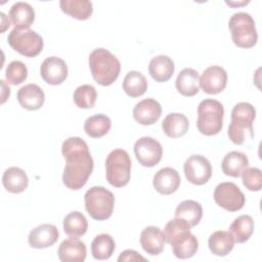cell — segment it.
Returning <instances> with one entry per match:
<instances>
[{"label": "cell", "mask_w": 262, "mask_h": 262, "mask_svg": "<svg viewBox=\"0 0 262 262\" xmlns=\"http://www.w3.org/2000/svg\"><path fill=\"white\" fill-rule=\"evenodd\" d=\"M116 249V243L112 235L100 233L91 243V254L96 260H106L112 257Z\"/></svg>", "instance_id": "obj_33"}, {"label": "cell", "mask_w": 262, "mask_h": 262, "mask_svg": "<svg viewBox=\"0 0 262 262\" xmlns=\"http://www.w3.org/2000/svg\"><path fill=\"white\" fill-rule=\"evenodd\" d=\"M223 104L212 98L202 100L198 105L196 128L206 136L218 134L223 127Z\"/></svg>", "instance_id": "obj_5"}, {"label": "cell", "mask_w": 262, "mask_h": 262, "mask_svg": "<svg viewBox=\"0 0 262 262\" xmlns=\"http://www.w3.org/2000/svg\"><path fill=\"white\" fill-rule=\"evenodd\" d=\"M59 6L62 12L79 20L88 19L93 12L92 2L88 0H61Z\"/></svg>", "instance_id": "obj_29"}, {"label": "cell", "mask_w": 262, "mask_h": 262, "mask_svg": "<svg viewBox=\"0 0 262 262\" xmlns=\"http://www.w3.org/2000/svg\"><path fill=\"white\" fill-rule=\"evenodd\" d=\"M176 218H181L185 220L190 227L198 225L203 217L202 205L192 200H185L181 202L174 213Z\"/></svg>", "instance_id": "obj_30"}, {"label": "cell", "mask_w": 262, "mask_h": 262, "mask_svg": "<svg viewBox=\"0 0 262 262\" xmlns=\"http://www.w3.org/2000/svg\"><path fill=\"white\" fill-rule=\"evenodd\" d=\"M165 234L157 226H147L140 233V245L144 252L151 256H157L164 251Z\"/></svg>", "instance_id": "obj_19"}, {"label": "cell", "mask_w": 262, "mask_h": 262, "mask_svg": "<svg viewBox=\"0 0 262 262\" xmlns=\"http://www.w3.org/2000/svg\"><path fill=\"white\" fill-rule=\"evenodd\" d=\"M42 79L49 85H59L68 77V66L66 61L57 56L45 58L40 67Z\"/></svg>", "instance_id": "obj_14"}, {"label": "cell", "mask_w": 262, "mask_h": 262, "mask_svg": "<svg viewBox=\"0 0 262 262\" xmlns=\"http://www.w3.org/2000/svg\"><path fill=\"white\" fill-rule=\"evenodd\" d=\"M85 209L94 220L108 219L114 211V193L103 186H93L84 194Z\"/></svg>", "instance_id": "obj_6"}, {"label": "cell", "mask_w": 262, "mask_h": 262, "mask_svg": "<svg viewBox=\"0 0 262 262\" xmlns=\"http://www.w3.org/2000/svg\"><path fill=\"white\" fill-rule=\"evenodd\" d=\"M131 159L122 148L113 149L105 160V176L114 187H123L129 183L131 176Z\"/></svg>", "instance_id": "obj_7"}, {"label": "cell", "mask_w": 262, "mask_h": 262, "mask_svg": "<svg viewBox=\"0 0 262 262\" xmlns=\"http://www.w3.org/2000/svg\"><path fill=\"white\" fill-rule=\"evenodd\" d=\"M123 90L130 97L141 96L147 90V81L140 72L130 71L124 78Z\"/></svg>", "instance_id": "obj_34"}, {"label": "cell", "mask_w": 262, "mask_h": 262, "mask_svg": "<svg viewBox=\"0 0 262 262\" xmlns=\"http://www.w3.org/2000/svg\"><path fill=\"white\" fill-rule=\"evenodd\" d=\"M61 154L66 160L62 173L63 184L72 190L82 188L94 167L87 143L80 137H69L62 142Z\"/></svg>", "instance_id": "obj_1"}, {"label": "cell", "mask_w": 262, "mask_h": 262, "mask_svg": "<svg viewBox=\"0 0 262 262\" xmlns=\"http://www.w3.org/2000/svg\"><path fill=\"white\" fill-rule=\"evenodd\" d=\"M249 166L248 157L241 151L232 150L226 154L222 160L221 168L225 175L230 177H239L242 172Z\"/></svg>", "instance_id": "obj_26"}, {"label": "cell", "mask_w": 262, "mask_h": 262, "mask_svg": "<svg viewBox=\"0 0 262 262\" xmlns=\"http://www.w3.org/2000/svg\"><path fill=\"white\" fill-rule=\"evenodd\" d=\"M231 39L233 43L241 48H251L256 45L258 34L255 20L247 12H236L231 15L228 21Z\"/></svg>", "instance_id": "obj_8"}, {"label": "cell", "mask_w": 262, "mask_h": 262, "mask_svg": "<svg viewBox=\"0 0 262 262\" xmlns=\"http://www.w3.org/2000/svg\"><path fill=\"white\" fill-rule=\"evenodd\" d=\"M188 127V119L180 113H170L162 122L163 131L170 138L183 136L187 132Z\"/></svg>", "instance_id": "obj_25"}, {"label": "cell", "mask_w": 262, "mask_h": 262, "mask_svg": "<svg viewBox=\"0 0 262 262\" xmlns=\"http://www.w3.org/2000/svg\"><path fill=\"white\" fill-rule=\"evenodd\" d=\"M162 115L161 104L154 98H145L137 102L133 108V118L140 125H152Z\"/></svg>", "instance_id": "obj_15"}, {"label": "cell", "mask_w": 262, "mask_h": 262, "mask_svg": "<svg viewBox=\"0 0 262 262\" xmlns=\"http://www.w3.org/2000/svg\"><path fill=\"white\" fill-rule=\"evenodd\" d=\"M226 4H228L229 6L235 7V6H242V5H246L249 3V1H242V2H234V1H225Z\"/></svg>", "instance_id": "obj_40"}, {"label": "cell", "mask_w": 262, "mask_h": 262, "mask_svg": "<svg viewBox=\"0 0 262 262\" xmlns=\"http://www.w3.org/2000/svg\"><path fill=\"white\" fill-rule=\"evenodd\" d=\"M254 220L250 215H241L235 218L229 226V233L232 235L234 243H246L254 232Z\"/></svg>", "instance_id": "obj_28"}, {"label": "cell", "mask_w": 262, "mask_h": 262, "mask_svg": "<svg viewBox=\"0 0 262 262\" xmlns=\"http://www.w3.org/2000/svg\"><path fill=\"white\" fill-rule=\"evenodd\" d=\"M88 62L93 79L101 86L112 85L120 75L121 62L107 49H94L89 55Z\"/></svg>", "instance_id": "obj_3"}, {"label": "cell", "mask_w": 262, "mask_h": 262, "mask_svg": "<svg viewBox=\"0 0 262 262\" xmlns=\"http://www.w3.org/2000/svg\"><path fill=\"white\" fill-rule=\"evenodd\" d=\"M28 77V69L20 60H13L8 63L5 71L6 81L11 85H19L26 81Z\"/></svg>", "instance_id": "obj_36"}, {"label": "cell", "mask_w": 262, "mask_h": 262, "mask_svg": "<svg viewBox=\"0 0 262 262\" xmlns=\"http://www.w3.org/2000/svg\"><path fill=\"white\" fill-rule=\"evenodd\" d=\"M119 262H125V261H146V259L144 257H142L141 255H139L136 251L134 250H125L123 251L119 258H118Z\"/></svg>", "instance_id": "obj_38"}, {"label": "cell", "mask_w": 262, "mask_h": 262, "mask_svg": "<svg viewBox=\"0 0 262 262\" xmlns=\"http://www.w3.org/2000/svg\"><path fill=\"white\" fill-rule=\"evenodd\" d=\"M166 242L179 259L191 258L199 249L198 238L190 232V225L181 218L171 219L165 226Z\"/></svg>", "instance_id": "obj_2"}, {"label": "cell", "mask_w": 262, "mask_h": 262, "mask_svg": "<svg viewBox=\"0 0 262 262\" xmlns=\"http://www.w3.org/2000/svg\"><path fill=\"white\" fill-rule=\"evenodd\" d=\"M58 239V229L53 224H41L32 229L28 236L29 245L34 249L51 247Z\"/></svg>", "instance_id": "obj_16"}, {"label": "cell", "mask_w": 262, "mask_h": 262, "mask_svg": "<svg viewBox=\"0 0 262 262\" xmlns=\"http://www.w3.org/2000/svg\"><path fill=\"white\" fill-rule=\"evenodd\" d=\"M227 84V73L219 66L207 68L201 78L200 87L208 94H218L223 91Z\"/></svg>", "instance_id": "obj_13"}, {"label": "cell", "mask_w": 262, "mask_h": 262, "mask_svg": "<svg viewBox=\"0 0 262 262\" xmlns=\"http://www.w3.org/2000/svg\"><path fill=\"white\" fill-rule=\"evenodd\" d=\"M174 61L167 55H157L148 64V72L156 82H167L173 76Z\"/></svg>", "instance_id": "obj_22"}, {"label": "cell", "mask_w": 262, "mask_h": 262, "mask_svg": "<svg viewBox=\"0 0 262 262\" xmlns=\"http://www.w3.org/2000/svg\"><path fill=\"white\" fill-rule=\"evenodd\" d=\"M9 17L17 29H30L35 20V10L27 2H16L9 10Z\"/></svg>", "instance_id": "obj_24"}, {"label": "cell", "mask_w": 262, "mask_h": 262, "mask_svg": "<svg viewBox=\"0 0 262 262\" xmlns=\"http://www.w3.org/2000/svg\"><path fill=\"white\" fill-rule=\"evenodd\" d=\"M1 82V84H2V99H1V103H4L5 102V100L9 97V95H10V88L8 87V86H6V84H5V82L3 81V80H1L0 81Z\"/></svg>", "instance_id": "obj_39"}, {"label": "cell", "mask_w": 262, "mask_h": 262, "mask_svg": "<svg viewBox=\"0 0 262 262\" xmlns=\"http://www.w3.org/2000/svg\"><path fill=\"white\" fill-rule=\"evenodd\" d=\"M214 201L224 210L229 212H236L244 207L246 198L235 183L221 182L215 188Z\"/></svg>", "instance_id": "obj_10"}, {"label": "cell", "mask_w": 262, "mask_h": 262, "mask_svg": "<svg viewBox=\"0 0 262 262\" xmlns=\"http://www.w3.org/2000/svg\"><path fill=\"white\" fill-rule=\"evenodd\" d=\"M7 42L13 50L26 57L37 56L44 46L42 37L31 29H12Z\"/></svg>", "instance_id": "obj_9"}, {"label": "cell", "mask_w": 262, "mask_h": 262, "mask_svg": "<svg viewBox=\"0 0 262 262\" xmlns=\"http://www.w3.org/2000/svg\"><path fill=\"white\" fill-rule=\"evenodd\" d=\"M134 154L139 164L150 168L160 163L163 156V147L157 139L143 136L134 143Z\"/></svg>", "instance_id": "obj_11"}, {"label": "cell", "mask_w": 262, "mask_h": 262, "mask_svg": "<svg viewBox=\"0 0 262 262\" xmlns=\"http://www.w3.org/2000/svg\"><path fill=\"white\" fill-rule=\"evenodd\" d=\"M18 103L28 111L41 108L45 101L44 91L37 84H27L23 86L16 95Z\"/></svg>", "instance_id": "obj_20"}, {"label": "cell", "mask_w": 262, "mask_h": 262, "mask_svg": "<svg viewBox=\"0 0 262 262\" xmlns=\"http://www.w3.org/2000/svg\"><path fill=\"white\" fill-rule=\"evenodd\" d=\"M243 184L251 191H259L262 187V172L259 168L250 167L242 172Z\"/></svg>", "instance_id": "obj_37"}, {"label": "cell", "mask_w": 262, "mask_h": 262, "mask_svg": "<svg viewBox=\"0 0 262 262\" xmlns=\"http://www.w3.org/2000/svg\"><path fill=\"white\" fill-rule=\"evenodd\" d=\"M57 255L62 262H83L86 259L87 249L78 237H71L60 243Z\"/></svg>", "instance_id": "obj_18"}, {"label": "cell", "mask_w": 262, "mask_h": 262, "mask_svg": "<svg viewBox=\"0 0 262 262\" xmlns=\"http://www.w3.org/2000/svg\"><path fill=\"white\" fill-rule=\"evenodd\" d=\"M208 246L212 254L219 257H224L232 251L234 239L229 231L217 230L210 235Z\"/></svg>", "instance_id": "obj_27"}, {"label": "cell", "mask_w": 262, "mask_h": 262, "mask_svg": "<svg viewBox=\"0 0 262 262\" xmlns=\"http://www.w3.org/2000/svg\"><path fill=\"white\" fill-rule=\"evenodd\" d=\"M181 179L177 170L171 167L160 169L154 176L152 184L155 189L161 194H171L175 192L180 185Z\"/></svg>", "instance_id": "obj_17"}, {"label": "cell", "mask_w": 262, "mask_h": 262, "mask_svg": "<svg viewBox=\"0 0 262 262\" xmlns=\"http://www.w3.org/2000/svg\"><path fill=\"white\" fill-rule=\"evenodd\" d=\"M175 86L177 91L183 96L189 97L198 94L200 90L199 73L191 68L183 69L176 78Z\"/></svg>", "instance_id": "obj_21"}, {"label": "cell", "mask_w": 262, "mask_h": 262, "mask_svg": "<svg viewBox=\"0 0 262 262\" xmlns=\"http://www.w3.org/2000/svg\"><path fill=\"white\" fill-rule=\"evenodd\" d=\"M2 184L7 191L11 193H20L28 187L29 178L23 169L18 167H9L3 173Z\"/></svg>", "instance_id": "obj_23"}, {"label": "cell", "mask_w": 262, "mask_h": 262, "mask_svg": "<svg viewBox=\"0 0 262 262\" xmlns=\"http://www.w3.org/2000/svg\"><path fill=\"white\" fill-rule=\"evenodd\" d=\"M186 179L194 185H203L212 176V167L207 158L201 155H192L186 159L183 166Z\"/></svg>", "instance_id": "obj_12"}, {"label": "cell", "mask_w": 262, "mask_h": 262, "mask_svg": "<svg viewBox=\"0 0 262 262\" xmlns=\"http://www.w3.org/2000/svg\"><path fill=\"white\" fill-rule=\"evenodd\" d=\"M256 118V110L249 102H238L231 111V122L228 126L227 135L229 139L237 145L246 140V132L250 133V137H254L253 123Z\"/></svg>", "instance_id": "obj_4"}, {"label": "cell", "mask_w": 262, "mask_h": 262, "mask_svg": "<svg viewBox=\"0 0 262 262\" xmlns=\"http://www.w3.org/2000/svg\"><path fill=\"white\" fill-rule=\"evenodd\" d=\"M112 127L111 119L103 114H96L86 119L84 130L92 138H100L108 133Z\"/></svg>", "instance_id": "obj_31"}, {"label": "cell", "mask_w": 262, "mask_h": 262, "mask_svg": "<svg viewBox=\"0 0 262 262\" xmlns=\"http://www.w3.org/2000/svg\"><path fill=\"white\" fill-rule=\"evenodd\" d=\"M63 231L71 237H79L86 233L88 229V221L86 217L79 211L69 213L63 219Z\"/></svg>", "instance_id": "obj_32"}, {"label": "cell", "mask_w": 262, "mask_h": 262, "mask_svg": "<svg viewBox=\"0 0 262 262\" xmlns=\"http://www.w3.org/2000/svg\"><path fill=\"white\" fill-rule=\"evenodd\" d=\"M74 102L80 108H91L94 106L97 92L96 89L89 84H84L76 88L74 91Z\"/></svg>", "instance_id": "obj_35"}]
</instances>
